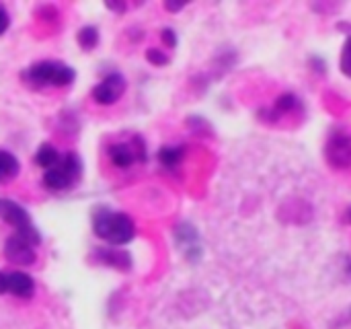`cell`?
Wrapping results in <instances>:
<instances>
[{
	"label": "cell",
	"mask_w": 351,
	"mask_h": 329,
	"mask_svg": "<svg viewBox=\"0 0 351 329\" xmlns=\"http://www.w3.org/2000/svg\"><path fill=\"white\" fill-rule=\"evenodd\" d=\"M95 235L111 245H125L136 237L134 220L123 212H113L107 208H99L93 216Z\"/></svg>",
	"instance_id": "6da1fadb"
},
{
	"label": "cell",
	"mask_w": 351,
	"mask_h": 329,
	"mask_svg": "<svg viewBox=\"0 0 351 329\" xmlns=\"http://www.w3.org/2000/svg\"><path fill=\"white\" fill-rule=\"evenodd\" d=\"M74 78L76 72L68 64L56 60L37 62L23 72V80L33 87H68L74 82Z\"/></svg>",
	"instance_id": "7a4b0ae2"
},
{
	"label": "cell",
	"mask_w": 351,
	"mask_h": 329,
	"mask_svg": "<svg viewBox=\"0 0 351 329\" xmlns=\"http://www.w3.org/2000/svg\"><path fill=\"white\" fill-rule=\"evenodd\" d=\"M0 218L4 223H8L10 227H14L16 229L14 235H19L21 239H25L33 247H37L41 243L39 231L31 225V216H29V212L21 204L12 202L8 198H0Z\"/></svg>",
	"instance_id": "3957f363"
},
{
	"label": "cell",
	"mask_w": 351,
	"mask_h": 329,
	"mask_svg": "<svg viewBox=\"0 0 351 329\" xmlns=\"http://www.w3.org/2000/svg\"><path fill=\"white\" fill-rule=\"evenodd\" d=\"M80 171H82L80 159L76 155H66L64 159H60V163L53 169L45 171L43 183H45V188H49L53 192L68 190L80 177Z\"/></svg>",
	"instance_id": "277c9868"
},
{
	"label": "cell",
	"mask_w": 351,
	"mask_h": 329,
	"mask_svg": "<svg viewBox=\"0 0 351 329\" xmlns=\"http://www.w3.org/2000/svg\"><path fill=\"white\" fill-rule=\"evenodd\" d=\"M123 91H125V78L119 72H111L93 89V97L101 105H111L123 95Z\"/></svg>",
	"instance_id": "5b68a950"
},
{
	"label": "cell",
	"mask_w": 351,
	"mask_h": 329,
	"mask_svg": "<svg viewBox=\"0 0 351 329\" xmlns=\"http://www.w3.org/2000/svg\"><path fill=\"white\" fill-rule=\"evenodd\" d=\"M4 258L14 266H31V264H35L37 253L31 243H27L19 235H12L4 243Z\"/></svg>",
	"instance_id": "8992f818"
},
{
	"label": "cell",
	"mask_w": 351,
	"mask_h": 329,
	"mask_svg": "<svg viewBox=\"0 0 351 329\" xmlns=\"http://www.w3.org/2000/svg\"><path fill=\"white\" fill-rule=\"evenodd\" d=\"M109 157H111V163L119 169H128L136 159L138 161H144L146 155H144V148H142V142L140 146L136 148L134 144H113L109 148Z\"/></svg>",
	"instance_id": "52a82bcc"
},
{
	"label": "cell",
	"mask_w": 351,
	"mask_h": 329,
	"mask_svg": "<svg viewBox=\"0 0 351 329\" xmlns=\"http://www.w3.org/2000/svg\"><path fill=\"white\" fill-rule=\"evenodd\" d=\"M35 291V284H33V278L25 272H10L8 274V293L14 295V297H21V299H27L31 297Z\"/></svg>",
	"instance_id": "ba28073f"
},
{
	"label": "cell",
	"mask_w": 351,
	"mask_h": 329,
	"mask_svg": "<svg viewBox=\"0 0 351 329\" xmlns=\"http://www.w3.org/2000/svg\"><path fill=\"white\" fill-rule=\"evenodd\" d=\"M329 157L335 165H346L351 159V138L335 136L329 146Z\"/></svg>",
	"instance_id": "9c48e42d"
},
{
	"label": "cell",
	"mask_w": 351,
	"mask_h": 329,
	"mask_svg": "<svg viewBox=\"0 0 351 329\" xmlns=\"http://www.w3.org/2000/svg\"><path fill=\"white\" fill-rule=\"evenodd\" d=\"M35 161H37L39 167H43L45 171H49V169H53L60 163V155H58V150L51 144H41L39 150H37V155H35Z\"/></svg>",
	"instance_id": "30bf717a"
},
{
	"label": "cell",
	"mask_w": 351,
	"mask_h": 329,
	"mask_svg": "<svg viewBox=\"0 0 351 329\" xmlns=\"http://www.w3.org/2000/svg\"><path fill=\"white\" fill-rule=\"evenodd\" d=\"M19 175V159L6 150H0V181Z\"/></svg>",
	"instance_id": "8fae6325"
},
{
	"label": "cell",
	"mask_w": 351,
	"mask_h": 329,
	"mask_svg": "<svg viewBox=\"0 0 351 329\" xmlns=\"http://www.w3.org/2000/svg\"><path fill=\"white\" fill-rule=\"evenodd\" d=\"M101 256V260L107 264V266H115V268H123V270H128V266L132 264L130 262V258L125 256V253H121V251H111V249H105V251H101L99 253Z\"/></svg>",
	"instance_id": "7c38bea8"
},
{
	"label": "cell",
	"mask_w": 351,
	"mask_h": 329,
	"mask_svg": "<svg viewBox=\"0 0 351 329\" xmlns=\"http://www.w3.org/2000/svg\"><path fill=\"white\" fill-rule=\"evenodd\" d=\"M78 43H80L82 49L90 52V49L99 43V31H97L95 27H90V25L82 27V29L78 31Z\"/></svg>",
	"instance_id": "4fadbf2b"
},
{
	"label": "cell",
	"mask_w": 351,
	"mask_h": 329,
	"mask_svg": "<svg viewBox=\"0 0 351 329\" xmlns=\"http://www.w3.org/2000/svg\"><path fill=\"white\" fill-rule=\"evenodd\" d=\"M158 159H160V163L165 167H175L177 161L181 159V150L179 148H162L160 155H158Z\"/></svg>",
	"instance_id": "5bb4252c"
},
{
	"label": "cell",
	"mask_w": 351,
	"mask_h": 329,
	"mask_svg": "<svg viewBox=\"0 0 351 329\" xmlns=\"http://www.w3.org/2000/svg\"><path fill=\"white\" fill-rule=\"evenodd\" d=\"M341 68H343V72H346V74H350L351 76V37L348 39V43H346V49H343Z\"/></svg>",
	"instance_id": "9a60e30c"
},
{
	"label": "cell",
	"mask_w": 351,
	"mask_h": 329,
	"mask_svg": "<svg viewBox=\"0 0 351 329\" xmlns=\"http://www.w3.org/2000/svg\"><path fill=\"white\" fill-rule=\"evenodd\" d=\"M148 60L152 62V64H156V66H162V64H167L169 62V58L160 52V49H148Z\"/></svg>",
	"instance_id": "2e32d148"
},
{
	"label": "cell",
	"mask_w": 351,
	"mask_h": 329,
	"mask_svg": "<svg viewBox=\"0 0 351 329\" xmlns=\"http://www.w3.org/2000/svg\"><path fill=\"white\" fill-rule=\"evenodd\" d=\"M8 23H10V21H8V12L0 6V35L8 29Z\"/></svg>",
	"instance_id": "e0dca14e"
},
{
	"label": "cell",
	"mask_w": 351,
	"mask_h": 329,
	"mask_svg": "<svg viewBox=\"0 0 351 329\" xmlns=\"http://www.w3.org/2000/svg\"><path fill=\"white\" fill-rule=\"evenodd\" d=\"M8 293V274L6 272H0V295Z\"/></svg>",
	"instance_id": "ac0fdd59"
},
{
	"label": "cell",
	"mask_w": 351,
	"mask_h": 329,
	"mask_svg": "<svg viewBox=\"0 0 351 329\" xmlns=\"http://www.w3.org/2000/svg\"><path fill=\"white\" fill-rule=\"evenodd\" d=\"M162 39H165L171 47L175 45V33H173L171 29H165V31H162Z\"/></svg>",
	"instance_id": "d6986e66"
},
{
	"label": "cell",
	"mask_w": 351,
	"mask_h": 329,
	"mask_svg": "<svg viewBox=\"0 0 351 329\" xmlns=\"http://www.w3.org/2000/svg\"><path fill=\"white\" fill-rule=\"evenodd\" d=\"M350 218H351V212H350Z\"/></svg>",
	"instance_id": "ffe728a7"
}]
</instances>
